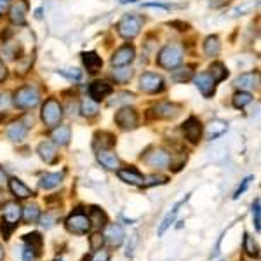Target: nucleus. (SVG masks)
Segmentation results:
<instances>
[{"label": "nucleus", "mask_w": 261, "mask_h": 261, "mask_svg": "<svg viewBox=\"0 0 261 261\" xmlns=\"http://www.w3.org/2000/svg\"><path fill=\"white\" fill-rule=\"evenodd\" d=\"M181 61H183V47L178 44L164 45L157 58L159 66H162L166 70H174Z\"/></svg>", "instance_id": "f257e3e1"}, {"label": "nucleus", "mask_w": 261, "mask_h": 261, "mask_svg": "<svg viewBox=\"0 0 261 261\" xmlns=\"http://www.w3.org/2000/svg\"><path fill=\"white\" fill-rule=\"evenodd\" d=\"M21 211H23V209H21L16 202L6 204V207H4V216H2V226H0L4 239H9L14 228L18 226V221L21 220Z\"/></svg>", "instance_id": "f03ea898"}, {"label": "nucleus", "mask_w": 261, "mask_h": 261, "mask_svg": "<svg viewBox=\"0 0 261 261\" xmlns=\"http://www.w3.org/2000/svg\"><path fill=\"white\" fill-rule=\"evenodd\" d=\"M40 101V92L35 86H24L16 91L14 94V105L21 110H30L35 108Z\"/></svg>", "instance_id": "7ed1b4c3"}, {"label": "nucleus", "mask_w": 261, "mask_h": 261, "mask_svg": "<svg viewBox=\"0 0 261 261\" xmlns=\"http://www.w3.org/2000/svg\"><path fill=\"white\" fill-rule=\"evenodd\" d=\"M63 119V108L56 99H47L42 107V120L47 127H56Z\"/></svg>", "instance_id": "20e7f679"}, {"label": "nucleus", "mask_w": 261, "mask_h": 261, "mask_svg": "<svg viewBox=\"0 0 261 261\" xmlns=\"http://www.w3.org/2000/svg\"><path fill=\"white\" fill-rule=\"evenodd\" d=\"M65 225H66V230H68L70 233H75V235H84L91 230L89 218H87V214L82 213L81 209L75 211L73 214H70Z\"/></svg>", "instance_id": "39448f33"}, {"label": "nucleus", "mask_w": 261, "mask_h": 261, "mask_svg": "<svg viewBox=\"0 0 261 261\" xmlns=\"http://www.w3.org/2000/svg\"><path fill=\"white\" fill-rule=\"evenodd\" d=\"M141 24H143L141 18H138V16H134V14H129V16H124V18L120 19V23L117 24V30H119L120 37L130 40L140 33Z\"/></svg>", "instance_id": "423d86ee"}, {"label": "nucleus", "mask_w": 261, "mask_h": 261, "mask_svg": "<svg viewBox=\"0 0 261 261\" xmlns=\"http://www.w3.org/2000/svg\"><path fill=\"white\" fill-rule=\"evenodd\" d=\"M143 162L153 169H166L171 166V155L162 148H153L143 157Z\"/></svg>", "instance_id": "0eeeda50"}, {"label": "nucleus", "mask_w": 261, "mask_h": 261, "mask_svg": "<svg viewBox=\"0 0 261 261\" xmlns=\"http://www.w3.org/2000/svg\"><path fill=\"white\" fill-rule=\"evenodd\" d=\"M115 122L120 129L133 130V129H136V125H138V113L134 112L133 108L124 107L115 113Z\"/></svg>", "instance_id": "6e6552de"}, {"label": "nucleus", "mask_w": 261, "mask_h": 261, "mask_svg": "<svg viewBox=\"0 0 261 261\" xmlns=\"http://www.w3.org/2000/svg\"><path fill=\"white\" fill-rule=\"evenodd\" d=\"M140 87L141 91L148 92V94H155V92H161L164 89V81L157 73H143L140 79Z\"/></svg>", "instance_id": "1a4fd4ad"}, {"label": "nucleus", "mask_w": 261, "mask_h": 261, "mask_svg": "<svg viewBox=\"0 0 261 261\" xmlns=\"http://www.w3.org/2000/svg\"><path fill=\"white\" fill-rule=\"evenodd\" d=\"M124 230H122L120 225L117 223H112V225H105V231H103V239L105 242L110 247H119L122 242H124Z\"/></svg>", "instance_id": "9d476101"}, {"label": "nucleus", "mask_w": 261, "mask_h": 261, "mask_svg": "<svg viewBox=\"0 0 261 261\" xmlns=\"http://www.w3.org/2000/svg\"><path fill=\"white\" fill-rule=\"evenodd\" d=\"M183 133H185V138H187L190 143H199L200 136H202V124L199 119L195 117H190L187 122L183 124Z\"/></svg>", "instance_id": "9b49d317"}, {"label": "nucleus", "mask_w": 261, "mask_h": 261, "mask_svg": "<svg viewBox=\"0 0 261 261\" xmlns=\"http://www.w3.org/2000/svg\"><path fill=\"white\" fill-rule=\"evenodd\" d=\"M195 86L199 87V91L202 92V96L204 98H211L214 94V87H216V82H214V79L211 77L209 73H199L195 75Z\"/></svg>", "instance_id": "f8f14e48"}, {"label": "nucleus", "mask_w": 261, "mask_h": 261, "mask_svg": "<svg viewBox=\"0 0 261 261\" xmlns=\"http://www.w3.org/2000/svg\"><path fill=\"white\" fill-rule=\"evenodd\" d=\"M134 47L133 45H124V47H120L119 50H115V54L112 56V65L113 66H127L130 61L134 60Z\"/></svg>", "instance_id": "ddd939ff"}, {"label": "nucleus", "mask_w": 261, "mask_h": 261, "mask_svg": "<svg viewBox=\"0 0 261 261\" xmlns=\"http://www.w3.org/2000/svg\"><path fill=\"white\" fill-rule=\"evenodd\" d=\"M153 112H155V117H159V119H176V117L179 115L181 108L174 103L164 101V103L155 105Z\"/></svg>", "instance_id": "4468645a"}, {"label": "nucleus", "mask_w": 261, "mask_h": 261, "mask_svg": "<svg viewBox=\"0 0 261 261\" xmlns=\"http://www.w3.org/2000/svg\"><path fill=\"white\" fill-rule=\"evenodd\" d=\"M112 91H113L112 86L105 81H96L89 86V96L96 101V103L105 98H108V96L112 94Z\"/></svg>", "instance_id": "2eb2a0df"}, {"label": "nucleus", "mask_w": 261, "mask_h": 261, "mask_svg": "<svg viewBox=\"0 0 261 261\" xmlns=\"http://www.w3.org/2000/svg\"><path fill=\"white\" fill-rule=\"evenodd\" d=\"M98 162L105 167V169H110V171H117L120 166L119 157H117L115 151H112L110 148L98 150Z\"/></svg>", "instance_id": "dca6fc26"}, {"label": "nucleus", "mask_w": 261, "mask_h": 261, "mask_svg": "<svg viewBox=\"0 0 261 261\" xmlns=\"http://www.w3.org/2000/svg\"><path fill=\"white\" fill-rule=\"evenodd\" d=\"M27 11H28V6L24 0H18L14 6L11 7V12H9V18L14 24H27Z\"/></svg>", "instance_id": "f3484780"}, {"label": "nucleus", "mask_w": 261, "mask_h": 261, "mask_svg": "<svg viewBox=\"0 0 261 261\" xmlns=\"http://www.w3.org/2000/svg\"><path fill=\"white\" fill-rule=\"evenodd\" d=\"M117 176L124 181V183H129V185H143V174L140 171H136L134 167H125V169H117Z\"/></svg>", "instance_id": "a211bd4d"}, {"label": "nucleus", "mask_w": 261, "mask_h": 261, "mask_svg": "<svg viewBox=\"0 0 261 261\" xmlns=\"http://www.w3.org/2000/svg\"><path fill=\"white\" fill-rule=\"evenodd\" d=\"M9 190L12 195L16 197V199H28V197L33 195V192L30 190V188L27 187V185L23 183L21 179L18 178H11L9 179Z\"/></svg>", "instance_id": "6ab92c4d"}, {"label": "nucleus", "mask_w": 261, "mask_h": 261, "mask_svg": "<svg viewBox=\"0 0 261 261\" xmlns=\"http://www.w3.org/2000/svg\"><path fill=\"white\" fill-rule=\"evenodd\" d=\"M37 151H39L40 159L45 164H54V162L58 161V151H56V146H54L53 143H49V141L40 143L39 148H37Z\"/></svg>", "instance_id": "aec40b11"}, {"label": "nucleus", "mask_w": 261, "mask_h": 261, "mask_svg": "<svg viewBox=\"0 0 261 261\" xmlns=\"http://www.w3.org/2000/svg\"><path fill=\"white\" fill-rule=\"evenodd\" d=\"M28 133V125L27 122L19 120V122H14V124L11 125L9 129H7V138H9L11 141H21L24 140V136H27Z\"/></svg>", "instance_id": "412c9836"}, {"label": "nucleus", "mask_w": 261, "mask_h": 261, "mask_svg": "<svg viewBox=\"0 0 261 261\" xmlns=\"http://www.w3.org/2000/svg\"><path fill=\"white\" fill-rule=\"evenodd\" d=\"M50 138H53L56 145L65 146V145H68L70 140H71V129L68 127V125H56V129L53 130Z\"/></svg>", "instance_id": "4be33fe9"}, {"label": "nucleus", "mask_w": 261, "mask_h": 261, "mask_svg": "<svg viewBox=\"0 0 261 261\" xmlns=\"http://www.w3.org/2000/svg\"><path fill=\"white\" fill-rule=\"evenodd\" d=\"M82 61H84V65H86V68L89 73H96V71H99L101 66H103V60H101L96 53H84Z\"/></svg>", "instance_id": "5701e85b"}, {"label": "nucleus", "mask_w": 261, "mask_h": 261, "mask_svg": "<svg viewBox=\"0 0 261 261\" xmlns=\"http://www.w3.org/2000/svg\"><path fill=\"white\" fill-rule=\"evenodd\" d=\"M115 145V136L112 133H96L94 136V148L96 150H108Z\"/></svg>", "instance_id": "b1692460"}, {"label": "nucleus", "mask_w": 261, "mask_h": 261, "mask_svg": "<svg viewBox=\"0 0 261 261\" xmlns=\"http://www.w3.org/2000/svg\"><path fill=\"white\" fill-rule=\"evenodd\" d=\"M226 129H228V125H226L225 120H213L211 124L207 125L205 136H207V140H216V138H220L221 134L226 133Z\"/></svg>", "instance_id": "393cba45"}, {"label": "nucleus", "mask_w": 261, "mask_h": 261, "mask_svg": "<svg viewBox=\"0 0 261 261\" xmlns=\"http://www.w3.org/2000/svg\"><path fill=\"white\" fill-rule=\"evenodd\" d=\"M220 50H221V44H220V39H218L216 35H211V37H207V39H205V42H204L205 56L216 58L218 54H220Z\"/></svg>", "instance_id": "a878e982"}, {"label": "nucleus", "mask_w": 261, "mask_h": 261, "mask_svg": "<svg viewBox=\"0 0 261 261\" xmlns=\"http://www.w3.org/2000/svg\"><path fill=\"white\" fill-rule=\"evenodd\" d=\"M258 82V75L254 73H242L241 77L235 81V87H239L241 91H249L256 86Z\"/></svg>", "instance_id": "bb28decb"}, {"label": "nucleus", "mask_w": 261, "mask_h": 261, "mask_svg": "<svg viewBox=\"0 0 261 261\" xmlns=\"http://www.w3.org/2000/svg\"><path fill=\"white\" fill-rule=\"evenodd\" d=\"M63 181V172H54V174H45L44 178L40 179V188L44 190H50V188L60 187Z\"/></svg>", "instance_id": "cd10ccee"}, {"label": "nucleus", "mask_w": 261, "mask_h": 261, "mask_svg": "<svg viewBox=\"0 0 261 261\" xmlns=\"http://www.w3.org/2000/svg\"><path fill=\"white\" fill-rule=\"evenodd\" d=\"M187 199H188V197H185V200H187ZM185 200L178 202V204H176L174 207H172V211H171L169 214H167L166 218H164V221H162L161 228H159V235H161V237H162L164 233H166V230L169 228V226L172 225V221L176 220V216H178V213H179V207H181V205H183V202H185Z\"/></svg>", "instance_id": "c85d7f7f"}, {"label": "nucleus", "mask_w": 261, "mask_h": 261, "mask_svg": "<svg viewBox=\"0 0 261 261\" xmlns=\"http://www.w3.org/2000/svg\"><path fill=\"white\" fill-rule=\"evenodd\" d=\"M89 221H91V226H96V228H101V226L107 225V214L101 211L99 207H91L89 211Z\"/></svg>", "instance_id": "c756f323"}, {"label": "nucleus", "mask_w": 261, "mask_h": 261, "mask_svg": "<svg viewBox=\"0 0 261 261\" xmlns=\"http://www.w3.org/2000/svg\"><path fill=\"white\" fill-rule=\"evenodd\" d=\"M21 216H23V220L27 221V223H35V221H39V218H40V209H39V205L37 204H28L27 207L21 211Z\"/></svg>", "instance_id": "7c9ffc66"}, {"label": "nucleus", "mask_w": 261, "mask_h": 261, "mask_svg": "<svg viewBox=\"0 0 261 261\" xmlns=\"http://www.w3.org/2000/svg\"><path fill=\"white\" fill-rule=\"evenodd\" d=\"M209 70H211V73H209V75L214 79V82H221V81H225V79L228 77V70H226L225 65L220 63V61L213 63Z\"/></svg>", "instance_id": "2f4dec72"}, {"label": "nucleus", "mask_w": 261, "mask_h": 261, "mask_svg": "<svg viewBox=\"0 0 261 261\" xmlns=\"http://www.w3.org/2000/svg\"><path fill=\"white\" fill-rule=\"evenodd\" d=\"M81 112L84 117H87V119H91V117H96L98 115V103H96L94 99H84L81 103Z\"/></svg>", "instance_id": "473e14b6"}, {"label": "nucleus", "mask_w": 261, "mask_h": 261, "mask_svg": "<svg viewBox=\"0 0 261 261\" xmlns=\"http://www.w3.org/2000/svg\"><path fill=\"white\" fill-rule=\"evenodd\" d=\"M23 241L27 242V246H30L32 249H35V252L39 254L40 249H42V244H44V239L40 237V233H37V231H33V233H28L23 237Z\"/></svg>", "instance_id": "72a5a7b5"}, {"label": "nucleus", "mask_w": 261, "mask_h": 261, "mask_svg": "<svg viewBox=\"0 0 261 261\" xmlns=\"http://www.w3.org/2000/svg\"><path fill=\"white\" fill-rule=\"evenodd\" d=\"M171 77H172V81H176V82H187L192 79V68L190 66H181V68H176V70H172Z\"/></svg>", "instance_id": "f704fd0d"}, {"label": "nucleus", "mask_w": 261, "mask_h": 261, "mask_svg": "<svg viewBox=\"0 0 261 261\" xmlns=\"http://www.w3.org/2000/svg\"><path fill=\"white\" fill-rule=\"evenodd\" d=\"M133 73L134 71L130 70V68H117V70H113L112 71V77L115 79V82H119V84H125V82H129L130 81V77H133Z\"/></svg>", "instance_id": "c9c22d12"}, {"label": "nucleus", "mask_w": 261, "mask_h": 261, "mask_svg": "<svg viewBox=\"0 0 261 261\" xmlns=\"http://www.w3.org/2000/svg\"><path fill=\"white\" fill-rule=\"evenodd\" d=\"M252 101V94L247 91H241L237 92V94L233 96V99H231V103H233L235 108H244L246 105H249Z\"/></svg>", "instance_id": "e433bc0d"}, {"label": "nucleus", "mask_w": 261, "mask_h": 261, "mask_svg": "<svg viewBox=\"0 0 261 261\" xmlns=\"http://www.w3.org/2000/svg\"><path fill=\"white\" fill-rule=\"evenodd\" d=\"M244 251L247 252L249 256H254V258H258V244L254 242V239L249 237V235H244Z\"/></svg>", "instance_id": "4c0bfd02"}, {"label": "nucleus", "mask_w": 261, "mask_h": 261, "mask_svg": "<svg viewBox=\"0 0 261 261\" xmlns=\"http://www.w3.org/2000/svg\"><path fill=\"white\" fill-rule=\"evenodd\" d=\"M261 200L256 199L254 200V205H252V216H254V228L256 231L261 230Z\"/></svg>", "instance_id": "58836bf2"}, {"label": "nucleus", "mask_w": 261, "mask_h": 261, "mask_svg": "<svg viewBox=\"0 0 261 261\" xmlns=\"http://www.w3.org/2000/svg\"><path fill=\"white\" fill-rule=\"evenodd\" d=\"M58 73H61L63 77L70 79V81H81L82 79L81 70H77V68H63V70H58Z\"/></svg>", "instance_id": "ea45409f"}, {"label": "nucleus", "mask_w": 261, "mask_h": 261, "mask_svg": "<svg viewBox=\"0 0 261 261\" xmlns=\"http://www.w3.org/2000/svg\"><path fill=\"white\" fill-rule=\"evenodd\" d=\"M167 183L166 176H148L146 179H143V187H155V185H164Z\"/></svg>", "instance_id": "a19ab883"}, {"label": "nucleus", "mask_w": 261, "mask_h": 261, "mask_svg": "<svg viewBox=\"0 0 261 261\" xmlns=\"http://www.w3.org/2000/svg\"><path fill=\"white\" fill-rule=\"evenodd\" d=\"M56 214H53V213H45L44 216H40L39 218V221H40V225L42 226H45V228H50V226H54V223H56Z\"/></svg>", "instance_id": "79ce46f5"}, {"label": "nucleus", "mask_w": 261, "mask_h": 261, "mask_svg": "<svg viewBox=\"0 0 261 261\" xmlns=\"http://www.w3.org/2000/svg\"><path fill=\"white\" fill-rule=\"evenodd\" d=\"M103 242H105V239H103V235L101 233H94L91 237V247L94 251H98V249H101V246H103Z\"/></svg>", "instance_id": "37998d69"}, {"label": "nucleus", "mask_w": 261, "mask_h": 261, "mask_svg": "<svg viewBox=\"0 0 261 261\" xmlns=\"http://www.w3.org/2000/svg\"><path fill=\"white\" fill-rule=\"evenodd\" d=\"M91 261H110V252L105 249H98L91 258Z\"/></svg>", "instance_id": "c03bdc74"}, {"label": "nucleus", "mask_w": 261, "mask_h": 261, "mask_svg": "<svg viewBox=\"0 0 261 261\" xmlns=\"http://www.w3.org/2000/svg\"><path fill=\"white\" fill-rule=\"evenodd\" d=\"M35 259H37L35 249H32L30 246H27V247H24V251H23V261H35Z\"/></svg>", "instance_id": "a18cd8bd"}, {"label": "nucleus", "mask_w": 261, "mask_h": 261, "mask_svg": "<svg viewBox=\"0 0 261 261\" xmlns=\"http://www.w3.org/2000/svg\"><path fill=\"white\" fill-rule=\"evenodd\" d=\"M133 99H134V96L133 94H119V99H113L110 105H119V103H122V101H124V103H133Z\"/></svg>", "instance_id": "49530a36"}, {"label": "nucleus", "mask_w": 261, "mask_h": 261, "mask_svg": "<svg viewBox=\"0 0 261 261\" xmlns=\"http://www.w3.org/2000/svg\"><path fill=\"white\" fill-rule=\"evenodd\" d=\"M251 181H252V178H251V176H249V178H247V179H244L242 187H239V190H237V192H235L233 199H239V197H241V195H242V193H244V192H246V190H247V187H249V183H251Z\"/></svg>", "instance_id": "de8ad7c7"}, {"label": "nucleus", "mask_w": 261, "mask_h": 261, "mask_svg": "<svg viewBox=\"0 0 261 261\" xmlns=\"http://www.w3.org/2000/svg\"><path fill=\"white\" fill-rule=\"evenodd\" d=\"M136 242H138V235L134 233L133 237H130V246H127V256L133 254V249H134V246H136Z\"/></svg>", "instance_id": "09e8293b"}, {"label": "nucleus", "mask_w": 261, "mask_h": 261, "mask_svg": "<svg viewBox=\"0 0 261 261\" xmlns=\"http://www.w3.org/2000/svg\"><path fill=\"white\" fill-rule=\"evenodd\" d=\"M7 79V68L2 61H0V82H4Z\"/></svg>", "instance_id": "8fccbe9b"}, {"label": "nucleus", "mask_w": 261, "mask_h": 261, "mask_svg": "<svg viewBox=\"0 0 261 261\" xmlns=\"http://www.w3.org/2000/svg\"><path fill=\"white\" fill-rule=\"evenodd\" d=\"M9 4L11 0H0V14H4V12L9 9Z\"/></svg>", "instance_id": "3c124183"}, {"label": "nucleus", "mask_w": 261, "mask_h": 261, "mask_svg": "<svg viewBox=\"0 0 261 261\" xmlns=\"http://www.w3.org/2000/svg\"><path fill=\"white\" fill-rule=\"evenodd\" d=\"M171 27H179L178 30H187V28H188V24H187V23H178V21H172V23H171Z\"/></svg>", "instance_id": "603ef678"}, {"label": "nucleus", "mask_w": 261, "mask_h": 261, "mask_svg": "<svg viewBox=\"0 0 261 261\" xmlns=\"http://www.w3.org/2000/svg\"><path fill=\"white\" fill-rule=\"evenodd\" d=\"M7 181V176H6V172H4L2 169H0V187H2L4 183Z\"/></svg>", "instance_id": "864d4df0"}, {"label": "nucleus", "mask_w": 261, "mask_h": 261, "mask_svg": "<svg viewBox=\"0 0 261 261\" xmlns=\"http://www.w3.org/2000/svg\"><path fill=\"white\" fill-rule=\"evenodd\" d=\"M120 4H134V2H138V0H119Z\"/></svg>", "instance_id": "5fc2aeb1"}, {"label": "nucleus", "mask_w": 261, "mask_h": 261, "mask_svg": "<svg viewBox=\"0 0 261 261\" xmlns=\"http://www.w3.org/2000/svg\"><path fill=\"white\" fill-rule=\"evenodd\" d=\"M4 259V249H2V246H0V261Z\"/></svg>", "instance_id": "6e6d98bb"}, {"label": "nucleus", "mask_w": 261, "mask_h": 261, "mask_svg": "<svg viewBox=\"0 0 261 261\" xmlns=\"http://www.w3.org/2000/svg\"><path fill=\"white\" fill-rule=\"evenodd\" d=\"M54 261H63V259H54Z\"/></svg>", "instance_id": "4d7b16f0"}]
</instances>
